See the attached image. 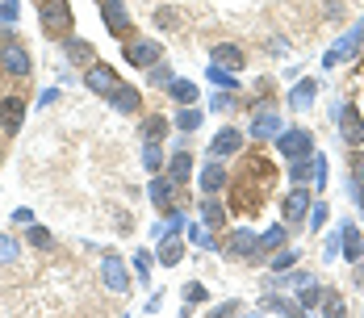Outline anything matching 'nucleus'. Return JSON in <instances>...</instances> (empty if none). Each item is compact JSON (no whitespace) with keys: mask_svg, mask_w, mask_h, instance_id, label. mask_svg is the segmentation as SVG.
I'll list each match as a JSON object with an SVG mask.
<instances>
[{"mask_svg":"<svg viewBox=\"0 0 364 318\" xmlns=\"http://www.w3.org/2000/svg\"><path fill=\"white\" fill-rule=\"evenodd\" d=\"M327 213H331L327 201H314V206H310V226H314V230H323V226H327Z\"/></svg>","mask_w":364,"mask_h":318,"instance_id":"46","label":"nucleus"},{"mask_svg":"<svg viewBox=\"0 0 364 318\" xmlns=\"http://www.w3.org/2000/svg\"><path fill=\"white\" fill-rule=\"evenodd\" d=\"M310 184H327V155H310Z\"/></svg>","mask_w":364,"mask_h":318,"instance_id":"42","label":"nucleus"},{"mask_svg":"<svg viewBox=\"0 0 364 318\" xmlns=\"http://www.w3.org/2000/svg\"><path fill=\"white\" fill-rule=\"evenodd\" d=\"M318 306H323V314H343V297L331 293V289H323V302Z\"/></svg>","mask_w":364,"mask_h":318,"instance_id":"45","label":"nucleus"},{"mask_svg":"<svg viewBox=\"0 0 364 318\" xmlns=\"http://www.w3.org/2000/svg\"><path fill=\"white\" fill-rule=\"evenodd\" d=\"M339 255H343V230H339V226H335V230H331L327 235V243H323V260H339Z\"/></svg>","mask_w":364,"mask_h":318,"instance_id":"34","label":"nucleus"},{"mask_svg":"<svg viewBox=\"0 0 364 318\" xmlns=\"http://www.w3.org/2000/svg\"><path fill=\"white\" fill-rule=\"evenodd\" d=\"M17 255H21V243L13 235H0V264H13Z\"/></svg>","mask_w":364,"mask_h":318,"instance_id":"40","label":"nucleus"},{"mask_svg":"<svg viewBox=\"0 0 364 318\" xmlns=\"http://www.w3.org/2000/svg\"><path fill=\"white\" fill-rule=\"evenodd\" d=\"M297 302H301V310H314V306L323 302V289H318L314 281H310V285H301V289H297Z\"/></svg>","mask_w":364,"mask_h":318,"instance_id":"36","label":"nucleus"},{"mask_svg":"<svg viewBox=\"0 0 364 318\" xmlns=\"http://www.w3.org/2000/svg\"><path fill=\"white\" fill-rule=\"evenodd\" d=\"M289 180L293 184H306V180H310V155H301V159L289 164Z\"/></svg>","mask_w":364,"mask_h":318,"instance_id":"41","label":"nucleus"},{"mask_svg":"<svg viewBox=\"0 0 364 318\" xmlns=\"http://www.w3.org/2000/svg\"><path fill=\"white\" fill-rule=\"evenodd\" d=\"M360 42H364V21H356L348 34L339 38V42H331V51L323 55V68H335V63H343V59H352L356 51H360Z\"/></svg>","mask_w":364,"mask_h":318,"instance_id":"6","label":"nucleus"},{"mask_svg":"<svg viewBox=\"0 0 364 318\" xmlns=\"http://www.w3.org/2000/svg\"><path fill=\"white\" fill-rule=\"evenodd\" d=\"M188 243H193V248H214V235H210V226H205V222H201V226L193 222V226H188Z\"/></svg>","mask_w":364,"mask_h":318,"instance_id":"38","label":"nucleus"},{"mask_svg":"<svg viewBox=\"0 0 364 318\" xmlns=\"http://www.w3.org/2000/svg\"><path fill=\"white\" fill-rule=\"evenodd\" d=\"M235 151H243V130H235V126H222L214 142H210V155L214 159H226V155H235Z\"/></svg>","mask_w":364,"mask_h":318,"instance_id":"13","label":"nucleus"},{"mask_svg":"<svg viewBox=\"0 0 364 318\" xmlns=\"http://www.w3.org/2000/svg\"><path fill=\"white\" fill-rule=\"evenodd\" d=\"M38 4H46V0H38Z\"/></svg>","mask_w":364,"mask_h":318,"instance_id":"54","label":"nucleus"},{"mask_svg":"<svg viewBox=\"0 0 364 318\" xmlns=\"http://www.w3.org/2000/svg\"><path fill=\"white\" fill-rule=\"evenodd\" d=\"M17 9H21V4H17V0H0V26H13V21H17V17H21V13H17Z\"/></svg>","mask_w":364,"mask_h":318,"instance_id":"47","label":"nucleus"},{"mask_svg":"<svg viewBox=\"0 0 364 318\" xmlns=\"http://www.w3.org/2000/svg\"><path fill=\"white\" fill-rule=\"evenodd\" d=\"M146 193H151L155 210H172V201H176V180L172 176H155L151 184H146Z\"/></svg>","mask_w":364,"mask_h":318,"instance_id":"16","label":"nucleus"},{"mask_svg":"<svg viewBox=\"0 0 364 318\" xmlns=\"http://www.w3.org/2000/svg\"><path fill=\"white\" fill-rule=\"evenodd\" d=\"M0 71H4V75H17V80H26V75L34 71L30 51H26L21 42H13V38H9V42L0 46Z\"/></svg>","mask_w":364,"mask_h":318,"instance_id":"4","label":"nucleus"},{"mask_svg":"<svg viewBox=\"0 0 364 318\" xmlns=\"http://www.w3.org/2000/svg\"><path fill=\"white\" fill-rule=\"evenodd\" d=\"M210 109H214V113H226V109H230V97H226V92H218V97L210 101Z\"/></svg>","mask_w":364,"mask_h":318,"instance_id":"50","label":"nucleus"},{"mask_svg":"<svg viewBox=\"0 0 364 318\" xmlns=\"http://www.w3.org/2000/svg\"><path fill=\"white\" fill-rule=\"evenodd\" d=\"M164 92H168L176 105H197V80H181V75H176Z\"/></svg>","mask_w":364,"mask_h":318,"instance_id":"21","label":"nucleus"},{"mask_svg":"<svg viewBox=\"0 0 364 318\" xmlns=\"http://www.w3.org/2000/svg\"><path fill=\"white\" fill-rule=\"evenodd\" d=\"M226 206H222V201H214V197H205V206H201V222H205V226H210V230H214V226H222V222H226Z\"/></svg>","mask_w":364,"mask_h":318,"instance_id":"29","label":"nucleus"},{"mask_svg":"<svg viewBox=\"0 0 364 318\" xmlns=\"http://www.w3.org/2000/svg\"><path fill=\"white\" fill-rule=\"evenodd\" d=\"M38 21H42V34H46V38L72 34V4H68V0H46Z\"/></svg>","mask_w":364,"mask_h":318,"instance_id":"2","label":"nucleus"},{"mask_svg":"<svg viewBox=\"0 0 364 318\" xmlns=\"http://www.w3.org/2000/svg\"><path fill=\"white\" fill-rule=\"evenodd\" d=\"M109 105L117 109V113H139V109H143V92L130 88V84H117L109 92Z\"/></svg>","mask_w":364,"mask_h":318,"instance_id":"17","label":"nucleus"},{"mask_svg":"<svg viewBox=\"0 0 364 318\" xmlns=\"http://www.w3.org/2000/svg\"><path fill=\"white\" fill-rule=\"evenodd\" d=\"M101 281H105V289H109V293H130V268H126V260H122V255H105V260H101Z\"/></svg>","mask_w":364,"mask_h":318,"instance_id":"7","label":"nucleus"},{"mask_svg":"<svg viewBox=\"0 0 364 318\" xmlns=\"http://www.w3.org/2000/svg\"><path fill=\"white\" fill-rule=\"evenodd\" d=\"M139 139H143V142H164V139H168V117H159V113H155V117H146L143 126H139Z\"/></svg>","mask_w":364,"mask_h":318,"instance_id":"25","label":"nucleus"},{"mask_svg":"<svg viewBox=\"0 0 364 318\" xmlns=\"http://www.w3.org/2000/svg\"><path fill=\"white\" fill-rule=\"evenodd\" d=\"M352 281H356V285L364 289V260H356V272H352Z\"/></svg>","mask_w":364,"mask_h":318,"instance_id":"53","label":"nucleus"},{"mask_svg":"<svg viewBox=\"0 0 364 318\" xmlns=\"http://www.w3.org/2000/svg\"><path fill=\"white\" fill-rule=\"evenodd\" d=\"M184 302H188V306H201V302H210V293H205V285L188 281V285H184Z\"/></svg>","mask_w":364,"mask_h":318,"instance_id":"44","label":"nucleus"},{"mask_svg":"<svg viewBox=\"0 0 364 318\" xmlns=\"http://www.w3.org/2000/svg\"><path fill=\"white\" fill-rule=\"evenodd\" d=\"M310 206H314V201H310V193H306L301 184H293V193L285 197V201H281L285 226H301V222H310V218H306V213H310Z\"/></svg>","mask_w":364,"mask_h":318,"instance_id":"10","label":"nucleus"},{"mask_svg":"<svg viewBox=\"0 0 364 318\" xmlns=\"http://www.w3.org/2000/svg\"><path fill=\"white\" fill-rule=\"evenodd\" d=\"M201 117H205V113H197V105H184L181 113H176V126H181L184 134H193V130L201 126Z\"/></svg>","mask_w":364,"mask_h":318,"instance_id":"32","label":"nucleus"},{"mask_svg":"<svg viewBox=\"0 0 364 318\" xmlns=\"http://www.w3.org/2000/svg\"><path fill=\"white\" fill-rule=\"evenodd\" d=\"M277 134H281V117H277V113H268V109H264V113H255V122H252V139H277Z\"/></svg>","mask_w":364,"mask_h":318,"instance_id":"20","label":"nucleus"},{"mask_svg":"<svg viewBox=\"0 0 364 318\" xmlns=\"http://www.w3.org/2000/svg\"><path fill=\"white\" fill-rule=\"evenodd\" d=\"M277 151L285 159H301V155H314V134L306 126H293V130H281L277 134Z\"/></svg>","mask_w":364,"mask_h":318,"instance_id":"5","label":"nucleus"},{"mask_svg":"<svg viewBox=\"0 0 364 318\" xmlns=\"http://www.w3.org/2000/svg\"><path fill=\"white\" fill-rule=\"evenodd\" d=\"M272 180H277V168H272L264 155H247V159H243V172L235 176V189H230V210L243 213V218L255 213L268 201Z\"/></svg>","mask_w":364,"mask_h":318,"instance_id":"1","label":"nucleus"},{"mask_svg":"<svg viewBox=\"0 0 364 318\" xmlns=\"http://www.w3.org/2000/svg\"><path fill=\"white\" fill-rule=\"evenodd\" d=\"M205 80H210V84H218V88H230V92L239 88L235 71H230V68H222V63H210V71H205Z\"/></svg>","mask_w":364,"mask_h":318,"instance_id":"31","label":"nucleus"},{"mask_svg":"<svg viewBox=\"0 0 364 318\" xmlns=\"http://www.w3.org/2000/svg\"><path fill=\"white\" fill-rule=\"evenodd\" d=\"M314 97H318V80H297L293 84V92H289V109H297V113H306V109L314 105Z\"/></svg>","mask_w":364,"mask_h":318,"instance_id":"18","label":"nucleus"},{"mask_svg":"<svg viewBox=\"0 0 364 318\" xmlns=\"http://www.w3.org/2000/svg\"><path fill=\"white\" fill-rule=\"evenodd\" d=\"M226 251L235 255V260H259L264 251H259V235H252V230H230V239H226Z\"/></svg>","mask_w":364,"mask_h":318,"instance_id":"11","label":"nucleus"},{"mask_svg":"<svg viewBox=\"0 0 364 318\" xmlns=\"http://www.w3.org/2000/svg\"><path fill=\"white\" fill-rule=\"evenodd\" d=\"M143 164L151 168V172L164 168V151H159V142H143Z\"/></svg>","mask_w":364,"mask_h":318,"instance_id":"39","label":"nucleus"},{"mask_svg":"<svg viewBox=\"0 0 364 318\" xmlns=\"http://www.w3.org/2000/svg\"><path fill=\"white\" fill-rule=\"evenodd\" d=\"M101 17H105L109 34H117V38L130 34V13H126V4H122V0H101Z\"/></svg>","mask_w":364,"mask_h":318,"instance_id":"12","label":"nucleus"},{"mask_svg":"<svg viewBox=\"0 0 364 318\" xmlns=\"http://www.w3.org/2000/svg\"><path fill=\"white\" fill-rule=\"evenodd\" d=\"M335 117H339V134H343V142H348V147H364V109L360 105H343Z\"/></svg>","mask_w":364,"mask_h":318,"instance_id":"8","label":"nucleus"},{"mask_svg":"<svg viewBox=\"0 0 364 318\" xmlns=\"http://www.w3.org/2000/svg\"><path fill=\"white\" fill-rule=\"evenodd\" d=\"M122 59H126L130 68H155V63L164 59V46H159V42H151V38H126Z\"/></svg>","mask_w":364,"mask_h":318,"instance_id":"3","label":"nucleus"},{"mask_svg":"<svg viewBox=\"0 0 364 318\" xmlns=\"http://www.w3.org/2000/svg\"><path fill=\"white\" fill-rule=\"evenodd\" d=\"M26 243H30V248H38V251H50V248H55L50 230H46V226H38V222H30V226H26Z\"/></svg>","mask_w":364,"mask_h":318,"instance_id":"30","label":"nucleus"},{"mask_svg":"<svg viewBox=\"0 0 364 318\" xmlns=\"http://www.w3.org/2000/svg\"><path fill=\"white\" fill-rule=\"evenodd\" d=\"M21 122H26V101L21 97H4L0 101V126H4V134H17Z\"/></svg>","mask_w":364,"mask_h":318,"instance_id":"15","label":"nucleus"},{"mask_svg":"<svg viewBox=\"0 0 364 318\" xmlns=\"http://www.w3.org/2000/svg\"><path fill=\"white\" fill-rule=\"evenodd\" d=\"M176 13H181V9H155V26H159V30H176V26H181Z\"/></svg>","mask_w":364,"mask_h":318,"instance_id":"43","label":"nucleus"},{"mask_svg":"<svg viewBox=\"0 0 364 318\" xmlns=\"http://www.w3.org/2000/svg\"><path fill=\"white\" fill-rule=\"evenodd\" d=\"M259 310H268V314H301V302H289V297L268 293V297H259Z\"/></svg>","mask_w":364,"mask_h":318,"instance_id":"24","label":"nucleus"},{"mask_svg":"<svg viewBox=\"0 0 364 318\" xmlns=\"http://www.w3.org/2000/svg\"><path fill=\"white\" fill-rule=\"evenodd\" d=\"M348 189H352V197H356V206H360V213H364V189H360V184H356V180H352Z\"/></svg>","mask_w":364,"mask_h":318,"instance_id":"52","label":"nucleus"},{"mask_svg":"<svg viewBox=\"0 0 364 318\" xmlns=\"http://www.w3.org/2000/svg\"><path fill=\"white\" fill-rule=\"evenodd\" d=\"M360 176H364V168H360Z\"/></svg>","mask_w":364,"mask_h":318,"instance_id":"55","label":"nucleus"},{"mask_svg":"<svg viewBox=\"0 0 364 318\" xmlns=\"http://www.w3.org/2000/svg\"><path fill=\"white\" fill-rule=\"evenodd\" d=\"M134 272H139V281L151 277V255H146V251H134Z\"/></svg>","mask_w":364,"mask_h":318,"instance_id":"48","label":"nucleus"},{"mask_svg":"<svg viewBox=\"0 0 364 318\" xmlns=\"http://www.w3.org/2000/svg\"><path fill=\"white\" fill-rule=\"evenodd\" d=\"M168 176L176 180V184H188V180H193V155H188V151H176V155H172Z\"/></svg>","mask_w":364,"mask_h":318,"instance_id":"23","label":"nucleus"},{"mask_svg":"<svg viewBox=\"0 0 364 318\" xmlns=\"http://www.w3.org/2000/svg\"><path fill=\"white\" fill-rule=\"evenodd\" d=\"M84 84H88V92H97V97H109L122 80H117V71H113L109 63H88V68H84Z\"/></svg>","mask_w":364,"mask_h":318,"instance_id":"9","label":"nucleus"},{"mask_svg":"<svg viewBox=\"0 0 364 318\" xmlns=\"http://www.w3.org/2000/svg\"><path fill=\"white\" fill-rule=\"evenodd\" d=\"M181 226H184V213L168 210V218H164V222H159V226H155V235H159V239H172V235H176V230H181Z\"/></svg>","mask_w":364,"mask_h":318,"instance_id":"33","label":"nucleus"},{"mask_svg":"<svg viewBox=\"0 0 364 318\" xmlns=\"http://www.w3.org/2000/svg\"><path fill=\"white\" fill-rule=\"evenodd\" d=\"M146 80H151L155 88H168V84L176 80V71L168 68V63H155V68H146Z\"/></svg>","mask_w":364,"mask_h":318,"instance_id":"35","label":"nucleus"},{"mask_svg":"<svg viewBox=\"0 0 364 318\" xmlns=\"http://www.w3.org/2000/svg\"><path fill=\"white\" fill-rule=\"evenodd\" d=\"M235 310H239V302H235V297H230V302H222V306H214V314H235Z\"/></svg>","mask_w":364,"mask_h":318,"instance_id":"51","label":"nucleus"},{"mask_svg":"<svg viewBox=\"0 0 364 318\" xmlns=\"http://www.w3.org/2000/svg\"><path fill=\"white\" fill-rule=\"evenodd\" d=\"M297 251H301V248H281V251H272V272H285V268H293V264H297Z\"/></svg>","mask_w":364,"mask_h":318,"instance_id":"37","label":"nucleus"},{"mask_svg":"<svg viewBox=\"0 0 364 318\" xmlns=\"http://www.w3.org/2000/svg\"><path fill=\"white\" fill-rule=\"evenodd\" d=\"M197 184H201V193H205V197H218L222 189L230 184V172H226V168H222L218 159H214V164H205V168H201Z\"/></svg>","mask_w":364,"mask_h":318,"instance_id":"14","label":"nucleus"},{"mask_svg":"<svg viewBox=\"0 0 364 318\" xmlns=\"http://www.w3.org/2000/svg\"><path fill=\"white\" fill-rule=\"evenodd\" d=\"M210 55H214V63H222V68H230V71H239L243 63H247V59H243V51H239V46H230V42H218Z\"/></svg>","mask_w":364,"mask_h":318,"instance_id":"22","label":"nucleus"},{"mask_svg":"<svg viewBox=\"0 0 364 318\" xmlns=\"http://www.w3.org/2000/svg\"><path fill=\"white\" fill-rule=\"evenodd\" d=\"M339 230H343V260H352V264L364 260V239H360V230H356V222H343Z\"/></svg>","mask_w":364,"mask_h":318,"instance_id":"19","label":"nucleus"},{"mask_svg":"<svg viewBox=\"0 0 364 318\" xmlns=\"http://www.w3.org/2000/svg\"><path fill=\"white\" fill-rule=\"evenodd\" d=\"M285 235H289V230H285V222H277V226H268V230L259 235V251H264V255H272V251H281V248H285Z\"/></svg>","mask_w":364,"mask_h":318,"instance_id":"26","label":"nucleus"},{"mask_svg":"<svg viewBox=\"0 0 364 318\" xmlns=\"http://www.w3.org/2000/svg\"><path fill=\"white\" fill-rule=\"evenodd\" d=\"M13 222H17V226H30V222H34V210H30V206H17V210H13Z\"/></svg>","mask_w":364,"mask_h":318,"instance_id":"49","label":"nucleus"},{"mask_svg":"<svg viewBox=\"0 0 364 318\" xmlns=\"http://www.w3.org/2000/svg\"><path fill=\"white\" fill-rule=\"evenodd\" d=\"M63 46H68V59H72V63H84V68H88V63H97V59H92V46H88L84 38H68Z\"/></svg>","mask_w":364,"mask_h":318,"instance_id":"28","label":"nucleus"},{"mask_svg":"<svg viewBox=\"0 0 364 318\" xmlns=\"http://www.w3.org/2000/svg\"><path fill=\"white\" fill-rule=\"evenodd\" d=\"M181 260H184V243L176 239V235H172V239H164V248H159V264H164V268H176Z\"/></svg>","mask_w":364,"mask_h":318,"instance_id":"27","label":"nucleus"}]
</instances>
